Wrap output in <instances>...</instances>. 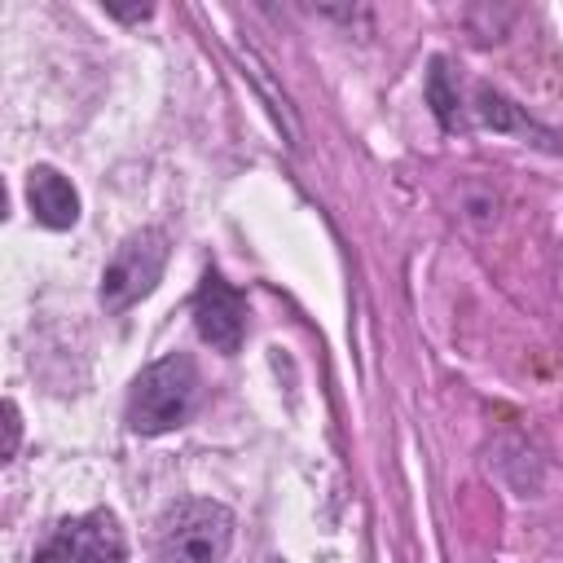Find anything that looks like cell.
<instances>
[{
  "instance_id": "obj_10",
  "label": "cell",
  "mask_w": 563,
  "mask_h": 563,
  "mask_svg": "<svg viewBox=\"0 0 563 563\" xmlns=\"http://www.w3.org/2000/svg\"><path fill=\"white\" fill-rule=\"evenodd\" d=\"M106 13L119 18V22H141V18H150V4H141V9H114V4H110Z\"/></svg>"
},
{
  "instance_id": "obj_4",
  "label": "cell",
  "mask_w": 563,
  "mask_h": 563,
  "mask_svg": "<svg viewBox=\"0 0 563 563\" xmlns=\"http://www.w3.org/2000/svg\"><path fill=\"white\" fill-rule=\"evenodd\" d=\"M35 563H128V545H123L114 515L92 510V515L57 523L53 537L40 545Z\"/></svg>"
},
{
  "instance_id": "obj_7",
  "label": "cell",
  "mask_w": 563,
  "mask_h": 563,
  "mask_svg": "<svg viewBox=\"0 0 563 563\" xmlns=\"http://www.w3.org/2000/svg\"><path fill=\"white\" fill-rule=\"evenodd\" d=\"M427 101H431V110H435L444 132L462 128V101H457V88L449 84V62L444 57H435L431 70H427Z\"/></svg>"
},
{
  "instance_id": "obj_2",
  "label": "cell",
  "mask_w": 563,
  "mask_h": 563,
  "mask_svg": "<svg viewBox=\"0 0 563 563\" xmlns=\"http://www.w3.org/2000/svg\"><path fill=\"white\" fill-rule=\"evenodd\" d=\"M233 545V510L211 497H180L154 523L158 563H220Z\"/></svg>"
},
{
  "instance_id": "obj_8",
  "label": "cell",
  "mask_w": 563,
  "mask_h": 563,
  "mask_svg": "<svg viewBox=\"0 0 563 563\" xmlns=\"http://www.w3.org/2000/svg\"><path fill=\"white\" fill-rule=\"evenodd\" d=\"M475 110H479V119H484L488 128H497V132H532V128H537L528 114H519L515 101H506V97L493 92L488 84L479 88V106H475Z\"/></svg>"
},
{
  "instance_id": "obj_5",
  "label": "cell",
  "mask_w": 563,
  "mask_h": 563,
  "mask_svg": "<svg viewBox=\"0 0 563 563\" xmlns=\"http://www.w3.org/2000/svg\"><path fill=\"white\" fill-rule=\"evenodd\" d=\"M194 330L202 343H211L224 356H233L246 339V299L216 268L202 273V286L194 295Z\"/></svg>"
},
{
  "instance_id": "obj_9",
  "label": "cell",
  "mask_w": 563,
  "mask_h": 563,
  "mask_svg": "<svg viewBox=\"0 0 563 563\" xmlns=\"http://www.w3.org/2000/svg\"><path fill=\"white\" fill-rule=\"evenodd\" d=\"M4 418H9V422H4V427H9V444H4V462H9V457L18 453V435H22V422H18V405H13V400L4 405Z\"/></svg>"
},
{
  "instance_id": "obj_1",
  "label": "cell",
  "mask_w": 563,
  "mask_h": 563,
  "mask_svg": "<svg viewBox=\"0 0 563 563\" xmlns=\"http://www.w3.org/2000/svg\"><path fill=\"white\" fill-rule=\"evenodd\" d=\"M198 365L194 356L185 352H167L158 361H150L136 378H132V391H128V427L136 435H163V431H176L194 405H198Z\"/></svg>"
},
{
  "instance_id": "obj_3",
  "label": "cell",
  "mask_w": 563,
  "mask_h": 563,
  "mask_svg": "<svg viewBox=\"0 0 563 563\" xmlns=\"http://www.w3.org/2000/svg\"><path fill=\"white\" fill-rule=\"evenodd\" d=\"M167 251L172 246H167V233L163 229H136V233H128L114 246V255L106 260V268H101V290H97L101 308L106 312H123L136 299H145L158 286L163 268H167Z\"/></svg>"
},
{
  "instance_id": "obj_6",
  "label": "cell",
  "mask_w": 563,
  "mask_h": 563,
  "mask_svg": "<svg viewBox=\"0 0 563 563\" xmlns=\"http://www.w3.org/2000/svg\"><path fill=\"white\" fill-rule=\"evenodd\" d=\"M26 207H31V216L44 229H57V233L79 220V194H75V185L57 167H48V163H40V167L26 172Z\"/></svg>"
}]
</instances>
